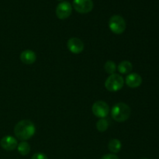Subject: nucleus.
Returning a JSON list of instances; mask_svg holds the SVG:
<instances>
[{
  "instance_id": "0eeeda50",
  "label": "nucleus",
  "mask_w": 159,
  "mask_h": 159,
  "mask_svg": "<svg viewBox=\"0 0 159 159\" xmlns=\"http://www.w3.org/2000/svg\"><path fill=\"white\" fill-rule=\"evenodd\" d=\"M72 6L68 2H62L56 8V15L60 20H65L71 16Z\"/></svg>"
},
{
  "instance_id": "dca6fc26",
  "label": "nucleus",
  "mask_w": 159,
  "mask_h": 159,
  "mask_svg": "<svg viewBox=\"0 0 159 159\" xmlns=\"http://www.w3.org/2000/svg\"><path fill=\"white\" fill-rule=\"evenodd\" d=\"M109 123L105 118L99 119L96 123V128L99 132H105L108 129Z\"/></svg>"
},
{
  "instance_id": "f03ea898",
  "label": "nucleus",
  "mask_w": 159,
  "mask_h": 159,
  "mask_svg": "<svg viewBox=\"0 0 159 159\" xmlns=\"http://www.w3.org/2000/svg\"><path fill=\"white\" fill-rule=\"evenodd\" d=\"M131 110L130 107L124 102L115 104L111 110V116L116 122H124L130 116Z\"/></svg>"
},
{
  "instance_id": "423d86ee",
  "label": "nucleus",
  "mask_w": 159,
  "mask_h": 159,
  "mask_svg": "<svg viewBox=\"0 0 159 159\" xmlns=\"http://www.w3.org/2000/svg\"><path fill=\"white\" fill-rule=\"evenodd\" d=\"M73 8L79 13H89L93 9V2L92 0H73Z\"/></svg>"
},
{
  "instance_id": "7ed1b4c3",
  "label": "nucleus",
  "mask_w": 159,
  "mask_h": 159,
  "mask_svg": "<svg viewBox=\"0 0 159 159\" xmlns=\"http://www.w3.org/2000/svg\"><path fill=\"white\" fill-rule=\"evenodd\" d=\"M124 84V78L118 74L110 75L105 82V87L108 91L114 93L120 90Z\"/></svg>"
},
{
  "instance_id": "9d476101",
  "label": "nucleus",
  "mask_w": 159,
  "mask_h": 159,
  "mask_svg": "<svg viewBox=\"0 0 159 159\" xmlns=\"http://www.w3.org/2000/svg\"><path fill=\"white\" fill-rule=\"evenodd\" d=\"M142 83V78L138 73H130L126 78V84L130 88H138Z\"/></svg>"
},
{
  "instance_id": "6ab92c4d",
  "label": "nucleus",
  "mask_w": 159,
  "mask_h": 159,
  "mask_svg": "<svg viewBox=\"0 0 159 159\" xmlns=\"http://www.w3.org/2000/svg\"><path fill=\"white\" fill-rule=\"evenodd\" d=\"M142 159H148V158H142Z\"/></svg>"
},
{
  "instance_id": "39448f33",
  "label": "nucleus",
  "mask_w": 159,
  "mask_h": 159,
  "mask_svg": "<svg viewBox=\"0 0 159 159\" xmlns=\"http://www.w3.org/2000/svg\"><path fill=\"white\" fill-rule=\"evenodd\" d=\"M93 113L99 119L107 117L110 113V107L106 102L102 100L97 101L92 107Z\"/></svg>"
},
{
  "instance_id": "f8f14e48",
  "label": "nucleus",
  "mask_w": 159,
  "mask_h": 159,
  "mask_svg": "<svg viewBox=\"0 0 159 159\" xmlns=\"http://www.w3.org/2000/svg\"><path fill=\"white\" fill-rule=\"evenodd\" d=\"M133 69V65L129 61H123L118 65L117 70L120 74H130Z\"/></svg>"
},
{
  "instance_id": "1a4fd4ad",
  "label": "nucleus",
  "mask_w": 159,
  "mask_h": 159,
  "mask_svg": "<svg viewBox=\"0 0 159 159\" xmlns=\"http://www.w3.org/2000/svg\"><path fill=\"white\" fill-rule=\"evenodd\" d=\"M0 145L6 151H13L18 146L17 140L14 137L7 135L3 137L0 141Z\"/></svg>"
},
{
  "instance_id": "9b49d317",
  "label": "nucleus",
  "mask_w": 159,
  "mask_h": 159,
  "mask_svg": "<svg viewBox=\"0 0 159 159\" xmlns=\"http://www.w3.org/2000/svg\"><path fill=\"white\" fill-rule=\"evenodd\" d=\"M20 60L26 65H32L37 60V55L31 50H25L20 54Z\"/></svg>"
},
{
  "instance_id": "ddd939ff",
  "label": "nucleus",
  "mask_w": 159,
  "mask_h": 159,
  "mask_svg": "<svg viewBox=\"0 0 159 159\" xmlns=\"http://www.w3.org/2000/svg\"><path fill=\"white\" fill-rule=\"evenodd\" d=\"M122 148V143L118 139L110 140L108 144V149L113 154H116Z\"/></svg>"
},
{
  "instance_id": "f257e3e1",
  "label": "nucleus",
  "mask_w": 159,
  "mask_h": 159,
  "mask_svg": "<svg viewBox=\"0 0 159 159\" xmlns=\"http://www.w3.org/2000/svg\"><path fill=\"white\" fill-rule=\"evenodd\" d=\"M36 132V127L34 123L28 120H23L16 124L14 134L17 139L26 141L32 138Z\"/></svg>"
},
{
  "instance_id": "6e6552de",
  "label": "nucleus",
  "mask_w": 159,
  "mask_h": 159,
  "mask_svg": "<svg viewBox=\"0 0 159 159\" xmlns=\"http://www.w3.org/2000/svg\"><path fill=\"white\" fill-rule=\"evenodd\" d=\"M68 49L75 54H80L83 51L85 45L81 39L77 37H71L67 42Z\"/></svg>"
},
{
  "instance_id": "a211bd4d",
  "label": "nucleus",
  "mask_w": 159,
  "mask_h": 159,
  "mask_svg": "<svg viewBox=\"0 0 159 159\" xmlns=\"http://www.w3.org/2000/svg\"><path fill=\"white\" fill-rule=\"evenodd\" d=\"M101 159H120L118 158L117 155H116L115 154H107V155H103V156L101 158Z\"/></svg>"
},
{
  "instance_id": "2eb2a0df",
  "label": "nucleus",
  "mask_w": 159,
  "mask_h": 159,
  "mask_svg": "<svg viewBox=\"0 0 159 159\" xmlns=\"http://www.w3.org/2000/svg\"><path fill=\"white\" fill-rule=\"evenodd\" d=\"M104 69L107 74L113 75L114 74L116 70V65L113 61H107L104 65Z\"/></svg>"
},
{
  "instance_id": "4468645a",
  "label": "nucleus",
  "mask_w": 159,
  "mask_h": 159,
  "mask_svg": "<svg viewBox=\"0 0 159 159\" xmlns=\"http://www.w3.org/2000/svg\"><path fill=\"white\" fill-rule=\"evenodd\" d=\"M17 150L21 155H27L30 152V145L26 141H22L17 146Z\"/></svg>"
},
{
  "instance_id": "f3484780",
  "label": "nucleus",
  "mask_w": 159,
  "mask_h": 159,
  "mask_svg": "<svg viewBox=\"0 0 159 159\" xmlns=\"http://www.w3.org/2000/svg\"><path fill=\"white\" fill-rule=\"evenodd\" d=\"M31 159H48V158L45 154L39 152V153L34 154L32 156V158H31Z\"/></svg>"
},
{
  "instance_id": "20e7f679",
  "label": "nucleus",
  "mask_w": 159,
  "mask_h": 159,
  "mask_svg": "<svg viewBox=\"0 0 159 159\" xmlns=\"http://www.w3.org/2000/svg\"><path fill=\"white\" fill-rule=\"evenodd\" d=\"M126 21L121 16L114 15L109 20V28L115 34H121L126 30Z\"/></svg>"
}]
</instances>
